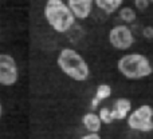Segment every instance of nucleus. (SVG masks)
Returning a JSON list of instances; mask_svg holds the SVG:
<instances>
[{
  "label": "nucleus",
  "mask_w": 153,
  "mask_h": 139,
  "mask_svg": "<svg viewBox=\"0 0 153 139\" xmlns=\"http://www.w3.org/2000/svg\"><path fill=\"white\" fill-rule=\"evenodd\" d=\"M149 5H151L149 0H134V7L137 8L138 11H145V10H148Z\"/></svg>",
  "instance_id": "4468645a"
},
{
  "label": "nucleus",
  "mask_w": 153,
  "mask_h": 139,
  "mask_svg": "<svg viewBox=\"0 0 153 139\" xmlns=\"http://www.w3.org/2000/svg\"><path fill=\"white\" fill-rule=\"evenodd\" d=\"M132 110H133V104L130 99H128V98H118V99H116L113 103V107L110 108L113 122L126 119Z\"/></svg>",
  "instance_id": "6e6552de"
},
{
  "label": "nucleus",
  "mask_w": 153,
  "mask_h": 139,
  "mask_svg": "<svg viewBox=\"0 0 153 139\" xmlns=\"http://www.w3.org/2000/svg\"><path fill=\"white\" fill-rule=\"evenodd\" d=\"M82 124L89 132H100L101 127H102V122H101L98 114L94 111L86 113L82 116Z\"/></svg>",
  "instance_id": "1a4fd4ad"
},
{
  "label": "nucleus",
  "mask_w": 153,
  "mask_h": 139,
  "mask_svg": "<svg viewBox=\"0 0 153 139\" xmlns=\"http://www.w3.org/2000/svg\"><path fill=\"white\" fill-rule=\"evenodd\" d=\"M98 116H100V119H101V122H102V124H110L111 122H113L110 108H108V107L100 108V111H98Z\"/></svg>",
  "instance_id": "ddd939ff"
},
{
  "label": "nucleus",
  "mask_w": 153,
  "mask_h": 139,
  "mask_svg": "<svg viewBox=\"0 0 153 139\" xmlns=\"http://www.w3.org/2000/svg\"><path fill=\"white\" fill-rule=\"evenodd\" d=\"M81 139H102L100 135V132H87L83 137H81Z\"/></svg>",
  "instance_id": "dca6fc26"
},
{
  "label": "nucleus",
  "mask_w": 153,
  "mask_h": 139,
  "mask_svg": "<svg viewBox=\"0 0 153 139\" xmlns=\"http://www.w3.org/2000/svg\"><path fill=\"white\" fill-rule=\"evenodd\" d=\"M108 39L110 46L117 51H126L134 44L136 38L133 31L126 24H117L109 31Z\"/></svg>",
  "instance_id": "39448f33"
},
{
  "label": "nucleus",
  "mask_w": 153,
  "mask_h": 139,
  "mask_svg": "<svg viewBox=\"0 0 153 139\" xmlns=\"http://www.w3.org/2000/svg\"><path fill=\"white\" fill-rule=\"evenodd\" d=\"M43 16L48 26L58 34L69 32L76 20L63 0H47L43 7Z\"/></svg>",
  "instance_id": "f03ea898"
},
{
  "label": "nucleus",
  "mask_w": 153,
  "mask_h": 139,
  "mask_svg": "<svg viewBox=\"0 0 153 139\" xmlns=\"http://www.w3.org/2000/svg\"><path fill=\"white\" fill-rule=\"evenodd\" d=\"M117 70L128 80H141L153 74V64L146 55L132 52L118 59Z\"/></svg>",
  "instance_id": "7ed1b4c3"
},
{
  "label": "nucleus",
  "mask_w": 153,
  "mask_h": 139,
  "mask_svg": "<svg viewBox=\"0 0 153 139\" xmlns=\"http://www.w3.org/2000/svg\"><path fill=\"white\" fill-rule=\"evenodd\" d=\"M149 3H151V4H153V0H149Z\"/></svg>",
  "instance_id": "a211bd4d"
},
{
  "label": "nucleus",
  "mask_w": 153,
  "mask_h": 139,
  "mask_svg": "<svg viewBox=\"0 0 153 139\" xmlns=\"http://www.w3.org/2000/svg\"><path fill=\"white\" fill-rule=\"evenodd\" d=\"M66 3L74 18L78 20H86L94 8V0H67Z\"/></svg>",
  "instance_id": "0eeeda50"
},
{
  "label": "nucleus",
  "mask_w": 153,
  "mask_h": 139,
  "mask_svg": "<svg viewBox=\"0 0 153 139\" xmlns=\"http://www.w3.org/2000/svg\"><path fill=\"white\" fill-rule=\"evenodd\" d=\"M1 115H3V104L0 102V118H1Z\"/></svg>",
  "instance_id": "f3484780"
},
{
  "label": "nucleus",
  "mask_w": 153,
  "mask_h": 139,
  "mask_svg": "<svg viewBox=\"0 0 153 139\" xmlns=\"http://www.w3.org/2000/svg\"><path fill=\"white\" fill-rule=\"evenodd\" d=\"M143 35H144V38H146V39H153V26H146V27H144V29H143Z\"/></svg>",
  "instance_id": "2eb2a0df"
},
{
  "label": "nucleus",
  "mask_w": 153,
  "mask_h": 139,
  "mask_svg": "<svg viewBox=\"0 0 153 139\" xmlns=\"http://www.w3.org/2000/svg\"><path fill=\"white\" fill-rule=\"evenodd\" d=\"M59 70L74 82H86L90 76V66L74 48H62L56 56Z\"/></svg>",
  "instance_id": "f257e3e1"
},
{
  "label": "nucleus",
  "mask_w": 153,
  "mask_h": 139,
  "mask_svg": "<svg viewBox=\"0 0 153 139\" xmlns=\"http://www.w3.org/2000/svg\"><path fill=\"white\" fill-rule=\"evenodd\" d=\"M113 94V90H111V86L108 83H102V84H98L97 88H95V95L91 100V108L95 110L98 108V104H100L102 100H106L111 96Z\"/></svg>",
  "instance_id": "9d476101"
},
{
  "label": "nucleus",
  "mask_w": 153,
  "mask_h": 139,
  "mask_svg": "<svg viewBox=\"0 0 153 139\" xmlns=\"http://www.w3.org/2000/svg\"><path fill=\"white\" fill-rule=\"evenodd\" d=\"M122 4H124V0H94V5L106 15L117 12L122 7Z\"/></svg>",
  "instance_id": "9b49d317"
},
{
  "label": "nucleus",
  "mask_w": 153,
  "mask_h": 139,
  "mask_svg": "<svg viewBox=\"0 0 153 139\" xmlns=\"http://www.w3.org/2000/svg\"><path fill=\"white\" fill-rule=\"evenodd\" d=\"M130 130L137 132L153 131V107L151 104H141L130 111L126 118Z\"/></svg>",
  "instance_id": "20e7f679"
},
{
  "label": "nucleus",
  "mask_w": 153,
  "mask_h": 139,
  "mask_svg": "<svg viewBox=\"0 0 153 139\" xmlns=\"http://www.w3.org/2000/svg\"><path fill=\"white\" fill-rule=\"evenodd\" d=\"M19 80V67L10 54H0V86L11 87Z\"/></svg>",
  "instance_id": "423d86ee"
},
{
  "label": "nucleus",
  "mask_w": 153,
  "mask_h": 139,
  "mask_svg": "<svg viewBox=\"0 0 153 139\" xmlns=\"http://www.w3.org/2000/svg\"><path fill=\"white\" fill-rule=\"evenodd\" d=\"M117 12H118V18L125 24H130L133 21H136V19H137V12L132 7H121Z\"/></svg>",
  "instance_id": "f8f14e48"
}]
</instances>
